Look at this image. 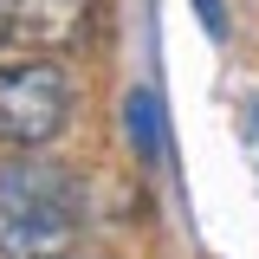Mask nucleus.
I'll use <instances>...</instances> for the list:
<instances>
[{
    "mask_svg": "<svg viewBox=\"0 0 259 259\" xmlns=\"http://www.w3.org/2000/svg\"><path fill=\"white\" fill-rule=\"evenodd\" d=\"M71 117V84L52 59L20 52L0 65V143L13 149H46Z\"/></svg>",
    "mask_w": 259,
    "mask_h": 259,
    "instance_id": "2",
    "label": "nucleus"
},
{
    "mask_svg": "<svg viewBox=\"0 0 259 259\" xmlns=\"http://www.w3.org/2000/svg\"><path fill=\"white\" fill-rule=\"evenodd\" d=\"M110 20L104 0H0V52H78Z\"/></svg>",
    "mask_w": 259,
    "mask_h": 259,
    "instance_id": "3",
    "label": "nucleus"
},
{
    "mask_svg": "<svg viewBox=\"0 0 259 259\" xmlns=\"http://www.w3.org/2000/svg\"><path fill=\"white\" fill-rule=\"evenodd\" d=\"M59 259H65V253H59Z\"/></svg>",
    "mask_w": 259,
    "mask_h": 259,
    "instance_id": "5",
    "label": "nucleus"
},
{
    "mask_svg": "<svg viewBox=\"0 0 259 259\" xmlns=\"http://www.w3.org/2000/svg\"><path fill=\"white\" fill-rule=\"evenodd\" d=\"M123 123H130L136 156H143V162H156V156H162V110H156V97H149V91H136V97L123 104Z\"/></svg>",
    "mask_w": 259,
    "mask_h": 259,
    "instance_id": "4",
    "label": "nucleus"
},
{
    "mask_svg": "<svg viewBox=\"0 0 259 259\" xmlns=\"http://www.w3.org/2000/svg\"><path fill=\"white\" fill-rule=\"evenodd\" d=\"M84 201L59 162L13 156L0 168V259H59L78 240Z\"/></svg>",
    "mask_w": 259,
    "mask_h": 259,
    "instance_id": "1",
    "label": "nucleus"
}]
</instances>
